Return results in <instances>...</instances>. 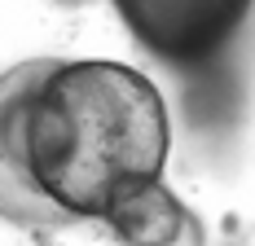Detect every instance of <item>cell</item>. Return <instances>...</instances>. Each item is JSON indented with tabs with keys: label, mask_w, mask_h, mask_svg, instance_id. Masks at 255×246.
<instances>
[{
	"label": "cell",
	"mask_w": 255,
	"mask_h": 246,
	"mask_svg": "<svg viewBox=\"0 0 255 246\" xmlns=\"http://www.w3.org/2000/svg\"><path fill=\"white\" fill-rule=\"evenodd\" d=\"M167 106L124 62H53L26 110V163L66 220H106L128 194L163 180Z\"/></svg>",
	"instance_id": "1"
},
{
	"label": "cell",
	"mask_w": 255,
	"mask_h": 246,
	"mask_svg": "<svg viewBox=\"0 0 255 246\" xmlns=\"http://www.w3.org/2000/svg\"><path fill=\"white\" fill-rule=\"evenodd\" d=\"M255 0H115L132 40L167 66H198L233 44Z\"/></svg>",
	"instance_id": "2"
},
{
	"label": "cell",
	"mask_w": 255,
	"mask_h": 246,
	"mask_svg": "<svg viewBox=\"0 0 255 246\" xmlns=\"http://www.w3.org/2000/svg\"><path fill=\"white\" fill-rule=\"evenodd\" d=\"M53 71V57H31L0 75V216L22 229H66V216L35 185L26 163V110Z\"/></svg>",
	"instance_id": "3"
},
{
	"label": "cell",
	"mask_w": 255,
	"mask_h": 246,
	"mask_svg": "<svg viewBox=\"0 0 255 246\" xmlns=\"http://www.w3.org/2000/svg\"><path fill=\"white\" fill-rule=\"evenodd\" d=\"M57 4H84V0H57Z\"/></svg>",
	"instance_id": "5"
},
{
	"label": "cell",
	"mask_w": 255,
	"mask_h": 246,
	"mask_svg": "<svg viewBox=\"0 0 255 246\" xmlns=\"http://www.w3.org/2000/svg\"><path fill=\"white\" fill-rule=\"evenodd\" d=\"M110 233L119 246H203V224L163 180L128 194L110 216Z\"/></svg>",
	"instance_id": "4"
}]
</instances>
